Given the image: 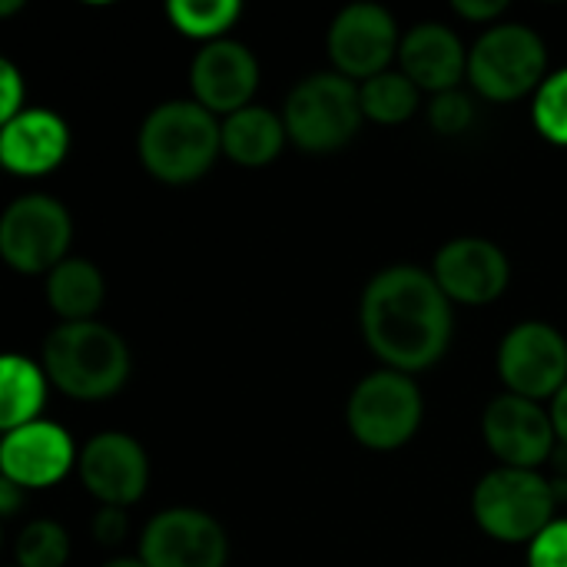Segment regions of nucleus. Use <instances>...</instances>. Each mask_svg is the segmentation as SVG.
Segmentation results:
<instances>
[{
	"instance_id": "nucleus-25",
	"label": "nucleus",
	"mask_w": 567,
	"mask_h": 567,
	"mask_svg": "<svg viewBox=\"0 0 567 567\" xmlns=\"http://www.w3.org/2000/svg\"><path fill=\"white\" fill-rule=\"evenodd\" d=\"M535 126L538 133L555 143V146H567V66L551 73L538 93H535V106H532Z\"/></svg>"
},
{
	"instance_id": "nucleus-13",
	"label": "nucleus",
	"mask_w": 567,
	"mask_h": 567,
	"mask_svg": "<svg viewBox=\"0 0 567 567\" xmlns=\"http://www.w3.org/2000/svg\"><path fill=\"white\" fill-rule=\"evenodd\" d=\"M432 276L452 302L488 306L508 289L512 266L492 239L462 236L439 249Z\"/></svg>"
},
{
	"instance_id": "nucleus-34",
	"label": "nucleus",
	"mask_w": 567,
	"mask_h": 567,
	"mask_svg": "<svg viewBox=\"0 0 567 567\" xmlns=\"http://www.w3.org/2000/svg\"><path fill=\"white\" fill-rule=\"evenodd\" d=\"M13 10H20V3H17V0H10V3H0V13H13Z\"/></svg>"
},
{
	"instance_id": "nucleus-4",
	"label": "nucleus",
	"mask_w": 567,
	"mask_h": 567,
	"mask_svg": "<svg viewBox=\"0 0 567 567\" xmlns=\"http://www.w3.org/2000/svg\"><path fill=\"white\" fill-rule=\"evenodd\" d=\"M555 485L538 472L502 465L478 482L472 512L488 538L505 545H532L555 522Z\"/></svg>"
},
{
	"instance_id": "nucleus-16",
	"label": "nucleus",
	"mask_w": 567,
	"mask_h": 567,
	"mask_svg": "<svg viewBox=\"0 0 567 567\" xmlns=\"http://www.w3.org/2000/svg\"><path fill=\"white\" fill-rule=\"evenodd\" d=\"M196 103L206 106L213 116H233L249 106L256 86H259V63L249 53V47L236 40H213L206 43L189 70Z\"/></svg>"
},
{
	"instance_id": "nucleus-24",
	"label": "nucleus",
	"mask_w": 567,
	"mask_h": 567,
	"mask_svg": "<svg viewBox=\"0 0 567 567\" xmlns=\"http://www.w3.org/2000/svg\"><path fill=\"white\" fill-rule=\"evenodd\" d=\"M13 567H63L70 558V535L56 522H30L13 545Z\"/></svg>"
},
{
	"instance_id": "nucleus-21",
	"label": "nucleus",
	"mask_w": 567,
	"mask_h": 567,
	"mask_svg": "<svg viewBox=\"0 0 567 567\" xmlns=\"http://www.w3.org/2000/svg\"><path fill=\"white\" fill-rule=\"evenodd\" d=\"M47 372L43 365L23 355H3L0 362V429L13 432L37 422L47 399Z\"/></svg>"
},
{
	"instance_id": "nucleus-8",
	"label": "nucleus",
	"mask_w": 567,
	"mask_h": 567,
	"mask_svg": "<svg viewBox=\"0 0 567 567\" xmlns=\"http://www.w3.org/2000/svg\"><path fill=\"white\" fill-rule=\"evenodd\" d=\"M70 213L43 193L20 196L0 219V256L13 272H53L70 249Z\"/></svg>"
},
{
	"instance_id": "nucleus-27",
	"label": "nucleus",
	"mask_w": 567,
	"mask_h": 567,
	"mask_svg": "<svg viewBox=\"0 0 567 567\" xmlns=\"http://www.w3.org/2000/svg\"><path fill=\"white\" fill-rule=\"evenodd\" d=\"M528 567H567V518L551 522L528 551Z\"/></svg>"
},
{
	"instance_id": "nucleus-30",
	"label": "nucleus",
	"mask_w": 567,
	"mask_h": 567,
	"mask_svg": "<svg viewBox=\"0 0 567 567\" xmlns=\"http://www.w3.org/2000/svg\"><path fill=\"white\" fill-rule=\"evenodd\" d=\"M455 13H462L465 20H478V23H492L495 17H502L508 10L505 0H455L452 3Z\"/></svg>"
},
{
	"instance_id": "nucleus-1",
	"label": "nucleus",
	"mask_w": 567,
	"mask_h": 567,
	"mask_svg": "<svg viewBox=\"0 0 567 567\" xmlns=\"http://www.w3.org/2000/svg\"><path fill=\"white\" fill-rule=\"evenodd\" d=\"M359 326L365 346L395 372L435 365L452 342V299L432 272L389 266L362 292Z\"/></svg>"
},
{
	"instance_id": "nucleus-18",
	"label": "nucleus",
	"mask_w": 567,
	"mask_h": 567,
	"mask_svg": "<svg viewBox=\"0 0 567 567\" xmlns=\"http://www.w3.org/2000/svg\"><path fill=\"white\" fill-rule=\"evenodd\" d=\"M402 73L429 93H449L468 73V53L445 23H419L399 47Z\"/></svg>"
},
{
	"instance_id": "nucleus-9",
	"label": "nucleus",
	"mask_w": 567,
	"mask_h": 567,
	"mask_svg": "<svg viewBox=\"0 0 567 567\" xmlns=\"http://www.w3.org/2000/svg\"><path fill=\"white\" fill-rule=\"evenodd\" d=\"M498 375L512 395L555 399L567 385V342L548 322H522L498 346Z\"/></svg>"
},
{
	"instance_id": "nucleus-15",
	"label": "nucleus",
	"mask_w": 567,
	"mask_h": 567,
	"mask_svg": "<svg viewBox=\"0 0 567 567\" xmlns=\"http://www.w3.org/2000/svg\"><path fill=\"white\" fill-rule=\"evenodd\" d=\"M80 478L100 505L126 508L143 498L150 482V462L136 439L123 432H103L83 445Z\"/></svg>"
},
{
	"instance_id": "nucleus-20",
	"label": "nucleus",
	"mask_w": 567,
	"mask_h": 567,
	"mask_svg": "<svg viewBox=\"0 0 567 567\" xmlns=\"http://www.w3.org/2000/svg\"><path fill=\"white\" fill-rule=\"evenodd\" d=\"M106 299V282L90 259H63L47 276V302L63 322H90Z\"/></svg>"
},
{
	"instance_id": "nucleus-29",
	"label": "nucleus",
	"mask_w": 567,
	"mask_h": 567,
	"mask_svg": "<svg viewBox=\"0 0 567 567\" xmlns=\"http://www.w3.org/2000/svg\"><path fill=\"white\" fill-rule=\"evenodd\" d=\"M93 538L100 545H120L126 538V512L113 508V505H100V512L93 518Z\"/></svg>"
},
{
	"instance_id": "nucleus-3",
	"label": "nucleus",
	"mask_w": 567,
	"mask_h": 567,
	"mask_svg": "<svg viewBox=\"0 0 567 567\" xmlns=\"http://www.w3.org/2000/svg\"><path fill=\"white\" fill-rule=\"evenodd\" d=\"M223 153V126L196 100L159 103L140 130V159L159 183L199 179Z\"/></svg>"
},
{
	"instance_id": "nucleus-31",
	"label": "nucleus",
	"mask_w": 567,
	"mask_h": 567,
	"mask_svg": "<svg viewBox=\"0 0 567 567\" xmlns=\"http://www.w3.org/2000/svg\"><path fill=\"white\" fill-rule=\"evenodd\" d=\"M551 425H555L558 442L567 449V385L551 399Z\"/></svg>"
},
{
	"instance_id": "nucleus-2",
	"label": "nucleus",
	"mask_w": 567,
	"mask_h": 567,
	"mask_svg": "<svg viewBox=\"0 0 567 567\" xmlns=\"http://www.w3.org/2000/svg\"><path fill=\"white\" fill-rule=\"evenodd\" d=\"M47 379L76 402H103L130 379V349L103 322H60L43 342Z\"/></svg>"
},
{
	"instance_id": "nucleus-17",
	"label": "nucleus",
	"mask_w": 567,
	"mask_h": 567,
	"mask_svg": "<svg viewBox=\"0 0 567 567\" xmlns=\"http://www.w3.org/2000/svg\"><path fill=\"white\" fill-rule=\"evenodd\" d=\"M70 150L66 123L50 110H23L0 130V163L17 176L53 173Z\"/></svg>"
},
{
	"instance_id": "nucleus-32",
	"label": "nucleus",
	"mask_w": 567,
	"mask_h": 567,
	"mask_svg": "<svg viewBox=\"0 0 567 567\" xmlns=\"http://www.w3.org/2000/svg\"><path fill=\"white\" fill-rule=\"evenodd\" d=\"M20 495H23V488H17L13 482L0 478V512H3V518H10V515L17 512V505H20Z\"/></svg>"
},
{
	"instance_id": "nucleus-33",
	"label": "nucleus",
	"mask_w": 567,
	"mask_h": 567,
	"mask_svg": "<svg viewBox=\"0 0 567 567\" xmlns=\"http://www.w3.org/2000/svg\"><path fill=\"white\" fill-rule=\"evenodd\" d=\"M103 567H146V565H143V558H113V561H106Z\"/></svg>"
},
{
	"instance_id": "nucleus-14",
	"label": "nucleus",
	"mask_w": 567,
	"mask_h": 567,
	"mask_svg": "<svg viewBox=\"0 0 567 567\" xmlns=\"http://www.w3.org/2000/svg\"><path fill=\"white\" fill-rule=\"evenodd\" d=\"M76 452L73 439L56 422H30L23 429L3 432L0 442V472L23 492H40L66 478Z\"/></svg>"
},
{
	"instance_id": "nucleus-23",
	"label": "nucleus",
	"mask_w": 567,
	"mask_h": 567,
	"mask_svg": "<svg viewBox=\"0 0 567 567\" xmlns=\"http://www.w3.org/2000/svg\"><path fill=\"white\" fill-rule=\"evenodd\" d=\"M169 23L193 40H223V33L243 17V3L236 0H173L166 7Z\"/></svg>"
},
{
	"instance_id": "nucleus-22",
	"label": "nucleus",
	"mask_w": 567,
	"mask_h": 567,
	"mask_svg": "<svg viewBox=\"0 0 567 567\" xmlns=\"http://www.w3.org/2000/svg\"><path fill=\"white\" fill-rule=\"evenodd\" d=\"M419 96H422V90L405 73H392V70H385L359 86L365 120H375L382 126L405 123L419 110Z\"/></svg>"
},
{
	"instance_id": "nucleus-26",
	"label": "nucleus",
	"mask_w": 567,
	"mask_h": 567,
	"mask_svg": "<svg viewBox=\"0 0 567 567\" xmlns=\"http://www.w3.org/2000/svg\"><path fill=\"white\" fill-rule=\"evenodd\" d=\"M429 120L432 126L442 133V136H458L472 126L475 120V106L472 100L462 93V90H449V93H439L429 106Z\"/></svg>"
},
{
	"instance_id": "nucleus-6",
	"label": "nucleus",
	"mask_w": 567,
	"mask_h": 567,
	"mask_svg": "<svg viewBox=\"0 0 567 567\" xmlns=\"http://www.w3.org/2000/svg\"><path fill=\"white\" fill-rule=\"evenodd\" d=\"M548 50L542 37L525 23L488 27L478 43L468 50V80L472 86L498 103L522 100L548 80Z\"/></svg>"
},
{
	"instance_id": "nucleus-28",
	"label": "nucleus",
	"mask_w": 567,
	"mask_h": 567,
	"mask_svg": "<svg viewBox=\"0 0 567 567\" xmlns=\"http://www.w3.org/2000/svg\"><path fill=\"white\" fill-rule=\"evenodd\" d=\"M23 110H27L23 106V76L10 60H3L0 63V123H10Z\"/></svg>"
},
{
	"instance_id": "nucleus-11",
	"label": "nucleus",
	"mask_w": 567,
	"mask_h": 567,
	"mask_svg": "<svg viewBox=\"0 0 567 567\" xmlns=\"http://www.w3.org/2000/svg\"><path fill=\"white\" fill-rule=\"evenodd\" d=\"M399 47V27L379 3H352L329 27V56L336 73L349 80H372L385 73Z\"/></svg>"
},
{
	"instance_id": "nucleus-19",
	"label": "nucleus",
	"mask_w": 567,
	"mask_h": 567,
	"mask_svg": "<svg viewBox=\"0 0 567 567\" xmlns=\"http://www.w3.org/2000/svg\"><path fill=\"white\" fill-rule=\"evenodd\" d=\"M286 123L266 106H246L223 123V153L239 166H266L282 153Z\"/></svg>"
},
{
	"instance_id": "nucleus-12",
	"label": "nucleus",
	"mask_w": 567,
	"mask_h": 567,
	"mask_svg": "<svg viewBox=\"0 0 567 567\" xmlns=\"http://www.w3.org/2000/svg\"><path fill=\"white\" fill-rule=\"evenodd\" d=\"M482 432H485L488 449L505 468H525V472H535L538 465H545L558 439L551 425V412L512 392L498 395L485 409Z\"/></svg>"
},
{
	"instance_id": "nucleus-7",
	"label": "nucleus",
	"mask_w": 567,
	"mask_h": 567,
	"mask_svg": "<svg viewBox=\"0 0 567 567\" xmlns=\"http://www.w3.org/2000/svg\"><path fill=\"white\" fill-rule=\"evenodd\" d=\"M346 422L355 442L372 452L402 449L422 425V392L405 372H372L355 385Z\"/></svg>"
},
{
	"instance_id": "nucleus-5",
	"label": "nucleus",
	"mask_w": 567,
	"mask_h": 567,
	"mask_svg": "<svg viewBox=\"0 0 567 567\" xmlns=\"http://www.w3.org/2000/svg\"><path fill=\"white\" fill-rule=\"evenodd\" d=\"M359 86L342 73H312L286 100L282 123L296 146L309 153L342 150L362 126Z\"/></svg>"
},
{
	"instance_id": "nucleus-10",
	"label": "nucleus",
	"mask_w": 567,
	"mask_h": 567,
	"mask_svg": "<svg viewBox=\"0 0 567 567\" xmlns=\"http://www.w3.org/2000/svg\"><path fill=\"white\" fill-rule=\"evenodd\" d=\"M226 555L229 542L223 525L196 508L159 512L140 538L146 567H223Z\"/></svg>"
}]
</instances>
